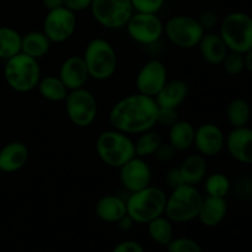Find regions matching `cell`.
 <instances>
[{
    "mask_svg": "<svg viewBox=\"0 0 252 252\" xmlns=\"http://www.w3.org/2000/svg\"><path fill=\"white\" fill-rule=\"evenodd\" d=\"M187 95H189V86L186 81L181 79H175V80L167 81L154 98L159 107L177 108L185 102Z\"/></svg>",
    "mask_w": 252,
    "mask_h": 252,
    "instance_id": "obj_21",
    "label": "cell"
},
{
    "mask_svg": "<svg viewBox=\"0 0 252 252\" xmlns=\"http://www.w3.org/2000/svg\"><path fill=\"white\" fill-rule=\"evenodd\" d=\"M198 21L199 24H201V26L204 29V31H206V30H212L213 27L217 26V24H218V15L214 11L207 10V11L202 12L201 16L198 17Z\"/></svg>",
    "mask_w": 252,
    "mask_h": 252,
    "instance_id": "obj_37",
    "label": "cell"
},
{
    "mask_svg": "<svg viewBox=\"0 0 252 252\" xmlns=\"http://www.w3.org/2000/svg\"><path fill=\"white\" fill-rule=\"evenodd\" d=\"M37 89H38V93L41 94L42 97L47 101H51V102L64 101L69 93V90L64 85L63 81L61 80V78L56 75H48L41 78L38 85H37Z\"/></svg>",
    "mask_w": 252,
    "mask_h": 252,
    "instance_id": "obj_26",
    "label": "cell"
},
{
    "mask_svg": "<svg viewBox=\"0 0 252 252\" xmlns=\"http://www.w3.org/2000/svg\"><path fill=\"white\" fill-rule=\"evenodd\" d=\"M226 117L233 128H240L248 126L251 118V106L245 98H234L226 108Z\"/></svg>",
    "mask_w": 252,
    "mask_h": 252,
    "instance_id": "obj_29",
    "label": "cell"
},
{
    "mask_svg": "<svg viewBox=\"0 0 252 252\" xmlns=\"http://www.w3.org/2000/svg\"><path fill=\"white\" fill-rule=\"evenodd\" d=\"M202 202L203 196L196 186L182 184L167 196L164 214L172 223H187L198 217Z\"/></svg>",
    "mask_w": 252,
    "mask_h": 252,
    "instance_id": "obj_5",
    "label": "cell"
},
{
    "mask_svg": "<svg viewBox=\"0 0 252 252\" xmlns=\"http://www.w3.org/2000/svg\"><path fill=\"white\" fill-rule=\"evenodd\" d=\"M219 36L229 51L245 54L252 48V17L246 12H230L221 20Z\"/></svg>",
    "mask_w": 252,
    "mask_h": 252,
    "instance_id": "obj_7",
    "label": "cell"
},
{
    "mask_svg": "<svg viewBox=\"0 0 252 252\" xmlns=\"http://www.w3.org/2000/svg\"><path fill=\"white\" fill-rule=\"evenodd\" d=\"M90 78L95 80H108L117 70V53L108 41L94 38L86 44L83 54Z\"/></svg>",
    "mask_w": 252,
    "mask_h": 252,
    "instance_id": "obj_6",
    "label": "cell"
},
{
    "mask_svg": "<svg viewBox=\"0 0 252 252\" xmlns=\"http://www.w3.org/2000/svg\"><path fill=\"white\" fill-rule=\"evenodd\" d=\"M221 65L229 75H239L245 70V57L243 53L229 51Z\"/></svg>",
    "mask_w": 252,
    "mask_h": 252,
    "instance_id": "obj_32",
    "label": "cell"
},
{
    "mask_svg": "<svg viewBox=\"0 0 252 252\" xmlns=\"http://www.w3.org/2000/svg\"><path fill=\"white\" fill-rule=\"evenodd\" d=\"M96 216L106 223H117L127 214L126 201L116 194L101 197L95 206Z\"/></svg>",
    "mask_w": 252,
    "mask_h": 252,
    "instance_id": "obj_22",
    "label": "cell"
},
{
    "mask_svg": "<svg viewBox=\"0 0 252 252\" xmlns=\"http://www.w3.org/2000/svg\"><path fill=\"white\" fill-rule=\"evenodd\" d=\"M120 181L129 193L145 189L152 184V169L144 158L133 157L120 167Z\"/></svg>",
    "mask_w": 252,
    "mask_h": 252,
    "instance_id": "obj_14",
    "label": "cell"
},
{
    "mask_svg": "<svg viewBox=\"0 0 252 252\" xmlns=\"http://www.w3.org/2000/svg\"><path fill=\"white\" fill-rule=\"evenodd\" d=\"M96 153L103 164L120 169L128 160L135 157L134 140L126 133L112 128L98 134Z\"/></svg>",
    "mask_w": 252,
    "mask_h": 252,
    "instance_id": "obj_4",
    "label": "cell"
},
{
    "mask_svg": "<svg viewBox=\"0 0 252 252\" xmlns=\"http://www.w3.org/2000/svg\"><path fill=\"white\" fill-rule=\"evenodd\" d=\"M117 224H118V226H120L121 230L127 231V230H129V229H132V226L134 225L135 223L132 220V218H130V217L128 216V214H126V216L123 217V218L121 219V220L117 221Z\"/></svg>",
    "mask_w": 252,
    "mask_h": 252,
    "instance_id": "obj_41",
    "label": "cell"
},
{
    "mask_svg": "<svg viewBox=\"0 0 252 252\" xmlns=\"http://www.w3.org/2000/svg\"><path fill=\"white\" fill-rule=\"evenodd\" d=\"M245 57V69L252 74V48L244 54Z\"/></svg>",
    "mask_w": 252,
    "mask_h": 252,
    "instance_id": "obj_43",
    "label": "cell"
},
{
    "mask_svg": "<svg viewBox=\"0 0 252 252\" xmlns=\"http://www.w3.org/2000/svg\"><path fill=\"white\" fill-rule=\"evenodd\" d=\"M204 189L207 196L225 198L230 191V180L221 172H214L204 179Z\"/></svg>",
    "mask_w": 252,
    "mask_h": 252,
    "instance_id": "obj_31",
    "label": "cell"
},
{
    "mask_svg": "<svg viewBox=\"0 0 252 252\" xmlns=\"http://www.w3.org/2000/svg\"><path fill=\"white\" fill-rule=\"evenodd\" d=\"M157 101L143 94H132L115 103L108 113L113 129L128 135L142 134L157 126Z\"/></svg>",
    "mask_w": 252,
    "mask_h": 252,
    "instance_id": "obj_1",
    "label": "cell"
},
{
    "mask_svg": "<svg viewBox=\"0 0 252 252\" xmlns=\"http://www.w3.org/2000/svg\"><path fill=\"white\" fill-rule=\"evenodd\" d=\"M179 121V113L177 108H167L159 107L157 113V125L165 126V127H171L174 123Z\"/></svg>",
    "mask_w": 252,
    "mask_h": 252,
    "instance_id": "obj_35",
    "label": "cell"
},
{
    "mask_svg": "<svg viewBox=\"0 0 252 252\" xmlns=\"http://www.w3.org/2000/svg\"><path fill=\"white\" fill-rule=\"evenodd\" d=\"M167 83V69L159 59H152L143 64L135 76V86L139 94L155 97Z\"/></svg>",
    "mask_w": 252,
    "mask_h": 252,
    "instance_id": "obj_13",
    "label": "cell"
},
{
    "mask_svg": "<svg viewBox=\"0 0 252 252\" xmlns=\"http://www.w3.org/2000/svg\"><path fill=\"white\" fill-rule=\"evenodd\" d=\"M30 152L25 143L15 140L0 149V171L12 174L20 171L29 161Z\"/></svg>",
    "mask_w": 252,
    "mask_h": 252,
    "instance_id": "obj_18",
    "label": "cell"
},
{
    "mask_svg": "<svg viewBox=\"0 0 252 252\" xmlns=\"http://www.w3.org/2000/svg\"><path fill=\"white\" fill-rule=\"evenodd\" d=\"M162 143L164 142H162L161 135L153 129L147 130L142 134H138L137 140L134 142L135 155L144 158V159L145 158L154 157V154Z\"/></svg>",
    "mask_w": 252,
    "mask_h": 252,
    "instance_id": "obj_30",
    "label": "cell"
},
{
    "mask_svg": "<svg viewBox=\"0 0 252 252\" xmlns=\"http://www.w3.org/2000/svg\"><path fill=\"white\" fill-rule=\"evenodd\" d=\"M64 103L66 116L74 126L85 128L95 122L98 112L97 100L88 89L80 88L70 90Z\"/></svg>",
    "mask_w": 252,
    "mask_h": 252,
    "instance_id": "obj_9",
    "label": "cell"
},
{
    "mask_svg": "<svg viewBox=\"0 0 252 252\" xmlns=\"http://www.w3.org/2000/svg\"><path fill=\"white\" fill-rule=\"evenodd\" d=\"M111 252H145L143 246L138 241L125 240L117 244Z\"/></svg>",
    "mask_w": 252,
    "mask_h": 252,
    "instance_id": "obj_38",
    "label": "cell"
},
{
    "mask_svg": "<svg viewBox=\"0 0 252 252\" xmlns=\"http://www.w3.org/2000/svg\"><path fill=\"white\" fill-rule=\"evenodd\" d=\"M175 154H176V150H175L169 143H167V144H164V143H162V144L160 145L159 149L157 150V153L154 154V157L158 161L165 164V162H169L170 160L175 157Z\"/></svg>",
    "mask_w": 252,
    "mask_h": 252,
    "instance_id": "obj_36",
    "label": "cell"
},
{
    "mask_svg": "<svg viewBox=\"0 0 252 252\" xmlns=\"http://www.w3.org/2000/svg\"><path fill=\"white\" fill-rule=\"evenodd\" d=\"M78 27L76 14L68 7L62 6L58 9L47 11L43 20V30L46 36L52 43H63L73 37Z\"/></svg>",
    "mask_w": 252,
    "mask_h": 252,
    "instance_id": "obj_11",
    "label": "cell"
},
{
    "mask_svg": "<svg viewBox=\"0 0 252 252\" xmlns=\"http://www.w3.org/2000/svg\"><path fill=\"white\" fill-rule=\"evenodd\" d=\"M226 213H228V203L225 198L207 196L203 197V202L197 218L204 226L213 228L224 220Z\"/></svg>",
    "mask_w": 252,
    "mask_h": 252,
    "instance_id": "obj_19",
    "label": "cell"
},
{
    "mask_svg": "<svg viewBox=\"0 0 252 252\" xmlns=\"http://www.w3.org/2000/svg\"><path fill=\"white\" fill-rule=\"evenodd\" d=\"M193 145L198 154L204 158H212L218 155L225 147V135L219 126L214 123H204L194 132Z\"/></svg>",
    "mask_w": 252,
    "mask_h": 252,
    "instance_id": "obj_15",
    "label": "cell"
},
{
    "mask_svg": "<svg viewBox=\"0 0 252 252\" xmlns=\"http://www.w3.org/2000/svg\"><path fill=\"white\" fill-rule=\"evenodd\" d=\"M225 148L234 160L252 165V128H233L225 137Z\"/></svg>",
    "mask_w": 252,
    "mask_h": 252,
    "instance_id": "obj_16",
    "label": "cell"
},
{
    "mask_svg": "<svg viewBox=\"0 0 252 252\" xmlns=\"http://www.w3.org/2000/svg\"><path fill=\"white\" fill-rule=\"evenodd\" d=\"M164 33L174 46L182 49H191L198 46L206 31L196 17L176 15L164 25Z\"/></svg>",
    "mask_w": 252,
    "mask_h": 252,
    "instance_id": "obj_8",
    "label": "cell"
},
{
    "mask_svg": "<svg viewBox=\"0 0 252 252\" xmlns=\"http://www.w3.org/2000/svg\"><path fill=\"white\" fill-rule=\"evenodd\" d=\"M179 169L181 172L184 184L196 186L206 179L207 160L201 154H191L185 158Z\"/></svg>",
    "mask_w": 252,
    "mask_h": 252,
    "instance_id": "obj_23",
    "label": "cell"
},
{
    "mask_svg": "<svg viewBox=\"0 0 252 252\" xmlns=\"http://www.w3.org/2000/svg\"><path fill=\"white\" fill-rule=\"evenodd\" d=\"M94 0H64V6L73 12H81L90 9Z\"/></svg>",
    "mask_w": 252,
    "mask_h": 252,
    "instance_id": "obj_39",
    "label": "cell"
},
{
    "mask_svg": "<svg viewBox=\"0 0 252 252\" xmlns=\"http://www.w3.org/2000/svg\"><path fill=\"white\" fill-rule=\"evenodd\" d=\"M165 214L153 219L148 223V233L153 241L162 246H167L174 239V225Z\"/></svg>",
    "mask_w": 252,
    "mask_h": 252,
    "instance_id": "obj_28",
    "label": "cell"
},
{
    "mask_svg": "<svg viewBox=\"0 0 252 252\" xmlns=\"http://www.w3.org/2000/svg\"><path fill=\"white\" fill-rule=\"evenodd\" d=\"M59 78L69 91L85 86L90 79L83 56H70L62 63Z\"/></svg>",
    "mask_w": 252,
    "mask_h": 252,
    "instance_id": "obj_17",
    "label": "cell"
},
{
    "mask_svg": "<svg viewBox=\"0 0 252 252\" xmlns=\"http://www.w3.org/2000/svg\"><path fill=\"white\" fill-rule=\"evenodd\" d=\"M42 5L47 11L64 6V0H42Z\"/></svg>",
    "mask_w": 252,
    "mask_h": 252,
    "instance_id": "obj_42",
    "label": "cell"
},
{
    "mask_svg": "<svg viewBox=\"0 0 252 252\" xmlns=\"http://www.w3.org/2000/svg\"><path fill=\"white\" fill-rule=\"evenodd\" d=\"M51 46V39L43 31H31L22 36L21 52L37 61L48 54Z\"/></svg>",
    "mask_w": 252,
    "mask_h": 252,
    "instance_id": "obj_24",
    "label": "cell"
},
{
    "mask_svg": "<svg viewBox=\"0 0 252 252\" xmlns=\"http://www.w3.org/2000/svg\"><path fill=\"white\" fill-rule=\"evenodd\" d=\"M166 198L161 189L150 185L129 194L126 201L127 214L135 224H148L165 213Z\"/></svg>",
    "mask_w": 252,
    "mask_h": 252,
    "instance_id": "obj_2",
    "label": "cell"
},
{
    "mask_svg": "<svg viewBox=\"0 0 252 252\" xmlns=\"http://www.w3.org/2000/svg\"><path fill=\"white\" fill-rule=\"evenodd\" d=\"M4 78L11 90L26 94L34 90L41 80V68L37 59L20 52L5 61Z\"/></svg>",
    "mask_w": 252,
    "mask_h": 252,
    "instance_id": "obj_3",
    "label": "cell"
},
{
    "mask_svg": "<svg viewBox=\"0 0 252 252\" xmlns=\"http://www.w3.org/2000/svg\"><path fill=\"white\" fill-rule=\"evenodd\" d=\"M134 12L158 14L162 9L165 0H130Z\"/></svg>",
    "mask_w": 252,
    "mask_h": 252,
    "instance_id": "obj_34",
    "label": "cell"
},
{
    "mask_svg": "<svg viewBox=\"0 0 252 252\" xmlns=\"http://www.w3.org/2000/svg\"><path fill=\"white\" fill-rule=\"evenodd\" d=\"M130 38L139 44L150 46L159 41L164 34V24L158 14L134 12L126 25Z\"/></svg>",
    "mask_w": 252,
    "mask_h": 252,
    "instance_id": "obj_12",
    "label": "cell"
},
{
    "mask_svg": "<svg viewBox=\"0 0 252 252\" xmlns=\"http://www.w3.org/2000/svg\"><path fill=\"white\" fill-rule=\"evenodd\" d=\"M193 125L189 121H177L169 127V144L176 152H185L193 145L194 142Z\"/></svg>",
    "mask_w": 252,
    "mask_h": 252,
    "instance_id": "obj_25",
    "label": "cell"
},
{
    "mask_svg": "<svg viewBox=\"0 0 252 252\" xmlns=\"http://www.w3.org/2000/svg\"><path fill=\"white\" fill-rule=\"evenodd\" d=\"M90 11L94 20L107 30L123 29L134 14L130 0H94Z\"/></svg>",
    "mask_w": 252,
    "mask_h": 252,
    "instance_id": "obj_10",
    "label": "cell"
},
{
    "mask_svg": "<svg viewBox=\"0 0 252 252\" xmlns=\"http://www.w3.org/2000/svg\"><path fill=\"white\" fill-rule=\"evenodd\" d=\"M22 36L17 30L0 26V59L7 61L21 52Z\"/></svg>",
    "mask_w": 252,
    "mask_h": 252,
    "instance_id": "obj_27",
    "label": "cell"
},
{
    "mask_svg": "<svg viewBox=\"0 0 252 252\" xmlns=\"http://www.w3.org/2000/svg\"><path fill=\"white\" fill-rule=\"evenodd\" d=\"M167 252H203L201 245L191 238H174L166 246Z\"/></svg>",
    "mask_w": 252,
    "mask_h": 252,
    "instance_id": "obj_33",
    "label": "cell"
},
{
    "mask_svg": "<svg viewBox=\"0 0 252 252\" xmlns=\"http://www.w3.org/2000/svg\"><path fill=\"white\" fill-rule=\"evenodd\" d=\"M165 180H166L167 186L175 189V187L180 186V185L184 184V180H182L181 172H180L179 167H174V169H170L169 171L166 172V176H165Z\"/></svg>",
    "mask_w": 252,
    "mask_h": 252,
    "instance_id": "obj_40",
    "label": "cell"
},
{
    "mask_svg": "<svg viewBox=\"0 0 252 252\" xmlns=\"http://www.w3.org/2000/svg\"><path fill=\"white\" fill-rule=\"evenodd\" d=\"M202 58L211 65H220L229 49L219 33H204L198 46Z\"/></svg>",
    "mask_w": 252,
    "mask_h": 252,
    "instance_id": "obj_20",
    "label": "cell"
}]
</instances>
